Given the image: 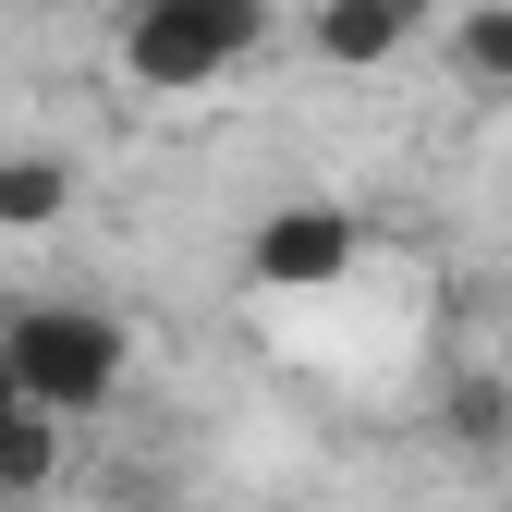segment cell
<instances>
[{"label": "cell", "mask_w": 512, "mask_h": 512, "mask_svg": "<svg viewBox=\"0 0 512 512\" xmlns=\"http://www.w3.org/2000/svg\"><path fill=\"white\" fill-rule=\"evenodd\" d=\"M269 49V0H135L122 13V74L159 98H196Z\"/></svg>", "instance_id": "obj_1"}, {"label": "cell", "mask_w": 512, "mask_h": 512, "mask_svg": "<svg viewBox=\"0 0 512 512\" xmlns=\"http://www.w3.org/2000/svg\"><path fill=\"white\" fill-rule=\"evenodd\" d=\"M0 354H13L25 403H49L61 427L98 415V403L122 391V366H135V342H122L110 305H25V317H0Z\"/></svg>", "instance_id": "obj_2"}, {"label": "cell", "mask_w": 512, "mask_h": 512, "mask_svg": "<svg viewBox=\"0 0 512 512\" xmlns=\"http://www.w3.org/2000/svg\"><path fill=\"white\" fill-rule=\"evenodd\" d=\"M366 256V220L354 208H330V196H305V208H269L244 232V269L269 281V293H330L342 269Z\"/></svg>", "instance_id": "obj_3"}, {"label": "cell", "mask_w": 512, "mask_h": 512, "mask_svg": "<svg viewBox=\"0 0 512 512\" xmlns=\"http://www.w3.org/2000/svg\"><path fill=\"white\" fill-rule=\"evenodd\" d=\"M415 25H427V0H317L305 49L330 61V74H366V61H391V49H403Z\"/></svg>", "instance_id": "obj_4"}, {"label": "cell", "mask_w": 512, "mask_h": 512, "mask_svg": "<svg viewBox=\"0 0 512 512\" xmlns=\"http://www.w3.org/2000/svg\"><path fill=\"white\" fill-rule=\"evenodd\" d=\"M61 220H74V159L13 147L0 159V232H61Z\"/></svg>", "instance_id": "obj_5"}, {"label": "cell", "mask_w": 512, "mask_h": 512, "mask_svg": "<svg viewBox=\"0 0 512 512\" xmlns=\"http://www.w3.org/2000/svg\"><path fill=\"white\" fill-rule=\"evenodd\" d=\"M439 427H452V452H512V378L500 366H452Z\"/></svg>", "instance_id": "obj_6"}, {"label": "cell", "mask_w": 512, "mask_h": 512, "mask_svg": "<svg viewBox=\"0 0 512 512\" xmlns=\"http://www.w3.org/2000/svg\"><path fill=\"white\" fill-rule=\"evenodd\" d=\"M452 74L512 98V0H476V13H452Z\"/></svg>", "instance_id": "obj_7"}, {"label": "cell", "mask_w": 512, "mask_h": 512, "mask_svg": "<svg viewBox=\"0 0 512 512\" xmlns=\"http://www.w3.org/2000/svg\"><path fill=\"white\" fill-rule=\"evenodd\" d=\"M49 476H61V415H49V403H25L13 427H0V500H37Z\"/></svg>", "instance_id": "obj_8"}, {"label": "cell", "mask_w": 512, "mask_h": 512, "mask_svg": "<svg viewBox=\"0 0 512 512\" xmlns=\"http://www.w3.org/2000/svg\"><path fill=\"white\" fill-rule=\"evenodd\" d=\"M25 415V378H13V354H0V427H13Z\"/></svg>", "instance_id": "obj_9"}, {"label": "cell", "mask_w": 512, "mask_h": 512, "mask_svg": "<svg viewBox=\"0 0 512 512\" xmlns=\"http://www.w3.org/2000/svg\"><path fill=\"white\" fill-rule=\"evenodd\" d=\"M0 512H13V500H0Z\"/></svg>", "instance_id": "obj_10"}]
</instances>
